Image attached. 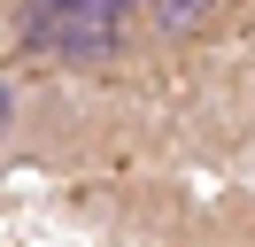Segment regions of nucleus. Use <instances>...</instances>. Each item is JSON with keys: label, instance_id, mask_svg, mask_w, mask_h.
<instances>
[{"label": "nucleus", "instance_id": "1", "mask_svg": "<svg viewBox=\"0 0 255 247\" xmlns=\"http://www.w3.org/2000/svg\"><path fill=\"white\" fill-rule=\"evenodd\" d=\"M139 31V8L124 0H39L23 8V46L62 70H109Z\"/></svg>", "mask_w": 255, "mask_h": 247}, {"label": "nucleus", "instance_id": "3", "mask_svg": "<svg viewBox=\"0 0 255 247\" xmlns=\"http://www.w3.org/2000/svg\"><path fill=\"white\" fill-rule=\"evenodd\" d=\"M0 124H8V85H0Z\"/></svg>", "mask_w": 255, "mask_h": 247}, {"label": "nucleus", "instance_id": "2", "mask_svg": "<svg viewBox=\"0 0 255 247\" xmlns=\"http://www.w3.org/2000/svg\"><path fill=\"white\" fill-rule=\"evenodd\" d=\"M139 23H147V31H162V39H193V31L217 23V8H209V0H147Z\"/></svg>", "mask_w": 255, "mask_h": 247}]
</instances>
